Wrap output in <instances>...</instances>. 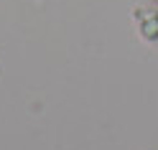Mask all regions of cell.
I'll use <instances>...</instances> for the list:
<instances>
[{"instance_id":"obj_1","label":"cell","mask_w":158,"mask_h":150,"mask_svg":"<svg viewBox=\"0 0 158 150\" xmlns=\"http://www.w3.org/2000/svg\"><path fill=\"white\" fill-rule=\"evenodd\" d=\"M133 23L143 43L158 46V5H138L133 10Z\"/></svg>"}]
</instances>
